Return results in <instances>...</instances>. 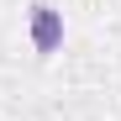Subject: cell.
Wrapping results in <instances>:
<instances>
[{
    "instance_id": "obj_1",
    "label": "cell",
    "mask_w": 121,
    "mask_h": 121,
    "mask_svg": "<svg viewBox=\"0 0 121 121\" xmlns=\"http://www.w3.org/2000/svg\"><path fill=\"white\" fill-rule=\"evenodd\" d=\"M26 32H32L37 53H58V42H63V11H53L48 0H37L32 16H26Z\"/></svg>"
}]
</instances>
